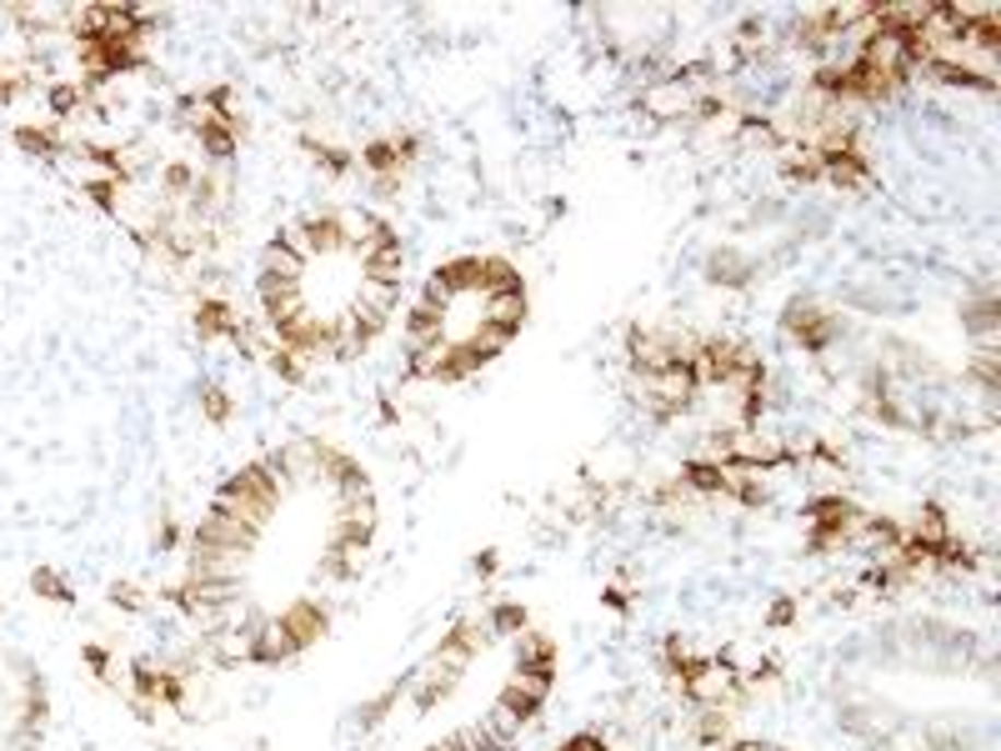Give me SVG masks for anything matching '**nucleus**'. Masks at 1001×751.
<instances>
[{
    "label": "nucleus",
    "instance_id": "obj_46",
    "mask_svg": "<svg viewBox=\"0 0 1001 751\" xmlns=\"http://www.w3.org/2000/svg\"><path fill=\"white\" fill-rule=\"evenodd\" d=\"M381 421H386V426L400 421V406H396V401H381Z\"/></svg>",
    "mask_w": 1001,
    "mask_h": 751
},
{
    "label": "nucleus",
    "instance_id": "obj_4",
    "mask_svg": "<svg viewBox=\"0 0 1001 751\" xmlns=\"http://www.w3.org/2000/svg\"><path fill=\"white\" fill-rule=\"evenodd\" d=\"M341 226H346V256H356V261H365L371 251H381V246H391V241H400L396 226H391L381 211H365V206H346V211H341Z\"/></svg>",
    "mask_w": 1001,
    "mask_h": 751
},
{
    "label": "nucleus",
    "instance_id": "obj_41",
    "mask_svg": "<svg viewBox=\"0 0 1001 751\" xmlns=\"http://www.w3.org/2000/svg\"><path fill=\"white\" fill-rule=\"evenodd\" d=\"M791 622H796V597H777L771 611H766V626H771V632H787Z\"/></svg>",
    "mask_w": 1001,
    "mask_h": 751
},
{
    "label": "nucleus",
    "instance_id": "obj_39",
    "mask_svg": "<svg viewBox=\"0 0 1001 751\" xmlns=\"http://www.w3.org/2000/svg\"><path fill=\"white\" fill-rule=\"evenodd\" d=\"M25 91H31V76L21 60H0V106H21Z\"/></svg>",
    "mask_w": 1001,
    "mask_h": 751
},
{
    "label": "nucleus",
    "instance_id": "obj_21",
    "mask_svg": "<svg viewBox=\"0 0 1001 751\" xmlns=\"http://www.w3.org/2000/svg\"><path fill=\"white\" fill-rule=\"evenodd\" d=\"M196 171H200L196 161H186V155H171V161L155 171V196H165L171 206H186L190 186H196Z\"/></svg>",
    "mask_w": 1001,
    "mask_h": 751
},
{
    "label": "nucleus",
    "instance_id": "obj_23",
    "mask_svg": "<svg viewBox=\"0 0 1001 751\" xmlns=\"http://www.w3.org/2000/svg\"><path fill=\"white\" fill-rule=\"evenodd\" d=\"M361 281L400 286V281H406V246H400V241H391V246L371 251V256L361 261Z\"/></svg>",
    "mask_w": 1001,
    "mask_h": 751
},
{
    "label": "nucleus",
    "instance_id": "obj_5",
    "mask_svg": "<svg viewBox=\"0 0 1001 751\" xmlns=\"http://www.w3.org/2000/svg\"><path fill=\"white\" fill-rule=\"evenodd\" d=\"M276 626L295 642V651H311L321 636H330V606L326 601H316V597H295L291 606L276 616Z\"/></svg>",
    "mask_w": 1001,
    "mask_h": 751
},
{
    "label": "nucleus",
    "instance_id": "obj_44",
    "mask_svg": "<svg viewBox=\"0 0 1001 751\" xmlns=\"http://www.w3.org/2000/svg\"><path fill=\"white\" fill-rule=\"evenodd\" d=\"M601 606H606V611H616V616H626V611H631V591H626L621 581H616V587H606V591H601Z\"/></svg>",
    "mask_w": 1001,
    "mask_h": 751
},
{
    "label": "nucleus",
    "instance_id": "obj_24",
    "mask_svg": "<svg viewBox=\"0 0 1001 751\" xmlns=\"http://www.w3.org/2000/svg\"><path fill=\"white\" fill-rule=\"evenodd\" d=\"M85 91L81 81H50L46 85V120H56V126H71L75 116H85Z\"/></svg>",
    "mask_w": 1001,
    "mask_h": 751
},
{
    "label": "nucleus",
    "instance_id": "obj_32",
    "mask_svg": "<svg viewBox=\"0 0 1001 751\" xmlns=\"http://www.w3.org/2000/svg\"><path fill=\"white\" fill-rule=\"evenodd\" d=\"M356 165H361L365 176H406L396 161V146H391V136H376V141H365L361 155H356Z\"/></svg>",
    "mask_w": 1001,
    "mask_h": 751
},
{
    "label": "nucleus",
    "instance_id": "obj_9",
    "mask_svg": "<svg viewBox=\"0 0 1001 751\" xmlns=\"http://www.w3.org/2000/svg\"><path fill=\"white\" fill-rule=\"evenodd\" d=\"M491 642L496 636H491V626H486L481 616H461V622L437 642V657H451V661H461V667H472Z\"/></svg>",
    "mask_w": 1001,
    "mask_h": 751
},
{
    "label": "nucleus",
    "instance_id": "obj_8",
    "mask_svg": "<svg viewBox=\"0 0 1001 751\" xmlns=\"http://www.w3.org/2000/svg\"><path fill=\"white\" fill-rule=\"evenodd\" d=\"M236 305L225 301V296H196V305H190V331L200 336V346H221V340H231V331H236Z\"/></svg>",
    "mask_w": 1001,
    "mask_h": 751
},
{
    "label": "nucleus",
    "instance_id": "obj_29",
    "mask_svg": "<svg viewBox=\"0 0 1001 751\" xmlns=\"http://www.w3.org/2000/svg\"><path fill=\"white\" fill-rule=\"evenodd\" d=\"M777 171H781V181L787 186H822V155L816 151H781V161H777Z\"/></svg>",
    "mask_w": 1001,
    "mask_h": 751
},
{
    "label": "nucleus",
    "instance_id": "obj_10",
    "mask_svg": "<svg viewBox=\"0 0 1001 751\" xmlns=\"http://www.w3.org/2000/svg\"><path fill=\"white\" fill-rule=\"evenodd\" d=\"M637 111H641V116H651V120H686V111H691V91H686L682 81L641 85Z\"/></svg>",
    "mask_w": 1001,
    "mask_h": 751
},
{
    "label": "nucleus",
    "instance_id": "obj_17",
    "mask_svg": "<svg viewBox=\"0 0 1001 751\" xmlns=\"http://www.w3.org/2000/svg\"><path fill=\"white\" fill-rule=\"evenodd\" d=\"M907 536H911V541H921V546H931V552H936V546H942L946 536H956V527H952V511H946V506L936 501V496H927V501L917 506V521H911V527H907Z\"/></svg>",
    "mask_w": 1001,
    "mask_h": 751
},
{
    "label": "nucleus",
    "instance_id": "obj_26",
    "mask_svg": "<svg viewBox=\"0 0 1001 751\" xmlns=\"http://www.w3.org/2000/svg\"><path fill=\"white\" fill-rule=\"evenodd\" d=\"M682 486L686 492L701 501V496H721L726 492V466H717V461H701V457H691V461H682Z\"/></svg>",
    "mask_w": 1001,
    "mask_h": 751
},
{
    "label": "nucleus",
    "instance_id": "obj_34",
    "mask_svg": "<svg viewBox=\"0 0 1001 751\" xmlns=\"http://www.w3.org/2000/svg\"><path fill=\"white\" fill-rule=\"evenodd\" d=\"M31 591H36L40 601H50V606H71L75 601V587L66 581V571H56V566H36V571H31Z\"/></svg>",
    "mask_w": 1001,
    "mask_h": 751
},
{
    "label": "nucleus",
    "instance_id": "obj_19",
    "mask_svg": "<svg viewBox=\"0 0 1001 751\" xmlns=\"http://www.w3.org/2000/svg\"><path fill=\"white\" fill-rule=\"evenodd\" d=\"M731 737H736V716L717 712V706H696V716H691V741H696V747L721 751Z\"/></svg>",
    "mask_w": 1001,
    "mask_h": 751
},
{
    "label": "nucleus",
    "instance_id": "obj_38",
    "mask_svg": "<svg viewBox=\"0 0 1001 751\" xmlns=\"http://www.w3.org/2000/svg\"><path fill=\"white\" fill-rule=\"evenodd\" d=\"M106 597H110V606H116V611H126V616H146V611L155 606V601H151V591H146V587H136V581H110V591H106Z\"/></svg>",
    "mask_w": 1001,
    "mask_h": 751
},
{
    "label": "nucleus",
    "instance_id": "obj_36",
    "mask_svg": "<svg viewBox=\"0 0 1001 751\" xmlns=\"http://www.w3.org/2000/svg\"><path fill=\"white\" fill-rule=\"evenodd\" d=\"M736 506H746V511H761L766 501H771V486L761 482V476H736V471H726V492Z\"/></svg>",
    "mask_w": 1001,
    "mask_h": 751
},
{
    "label": "nucleus",
    "instance_id": "obj_27",
    "mask_svg": "<svg viewBox=\"0 0 1001 751\" xmlns=\"http://www.w3.org/2000/svg\"><path fill=\"white\" fill-rule=\"evenodd\" d=\"M962 331L977 336V346H997V296L981 291L977 301L962 305Z\"/></svg>",
    "mask_w": 1001,
    "mask_h": 751
},
{
    "label": "nucleus",
    "instance_id": "obj_42",
    "mask_svg": "<svg viewBox=\"0 0 1001 751\" xmlns=\"http://www.w3.org/2000/svg\"><path fill=\"white\" fill-rule=\"evenodd\" d=\"M151 546H155V552H176V546H181V527H176V521H171V517H161V521H155Z\"/></svg>",
    "mask_w": 1001,
    "mask_h": 751
},
{
    "label": "nucleus",
    "instance_id": "obj_40",
    "mask_svg": "<svg viewBox=\"0 0 1001 751\" xmlns=\"http://www.w3.org/2000/svg\"><path fill=\"white\" fill-rule=\"evenodd\" d=\"M391 146H396V161H400V171H411L416 161H421V130H396L391 136Z\"/></svg>",
    "mask_w": 1001,
    "mask_h": 751
},
{
    "label": "nucleus",
    "instance_id": "obj_31",
    "mask_svg": "<svg viewBox=\"0 0 1001 751\" xmlns=\"http://www.w3.org/2000/svg\"><path fill=\"white\" fill-rule=\"evenodd\" d=\"M81 196L91 200L101 216H110V221H120V200H126V186L110 176H81Z\"/></svg>",
    "mask_w": 1001,
    "mask_h": 751
},
{
    "label": "nucleus",
    "instance_id": "obj_33",
    "mask_svg": "<svg viewBox=\"0 0 1001 751\" xmlns=\"http://www.w3.org/2000/svg\"><path fill=\"white\" fill-rule=\"evenodd\" d=\"M365 566V552H351V546H326V556L316 562V576L321 581H351L361 576Z\"/></svg>",
    "mask_w": 1001,
    "mask_h": 751
},
{
    "label": "nucleus",
    "instance_id": "obj_22",
    "mask_svg": "<svg viewBox=\"0 0 1001 751\" xmlns=\"http://www.w3.org/2000/svg\"><path fill=\"white\" fill-rule=\"evenodd\" d=\"M400 336L406 346H431V340H446V311H431V305L416 301L406 316H400Z\"/></svg>",
    "mask_w": 1001,
    "mask_h": 751
},
{
    "label": "nucleus",
    "instance_id": "obj_20",
    "mask_svg": "<svg viewBox=\"0 0 1001 751\" xmlns=\"http://www.w3.org/2000/svg\"><path fill=\"white\" fill-rule=\"evenodd\" d=\"M556 661H561V646H556L551 632L526 626V632L516 636V671H542V667H556Z\"/></svg>",
    "mask_w": 1001,
    "mask_h": 751
},
{
    "label": "nucleus",
    "instance_id": "obj_18",
    "mask_svg": "<svg viewBox=\"0 0 1001 751\" xmlns=\"http://www.w3.org/2000/svg\"><path fill=\"white\" fill-rule=\"evenodd\" d=\"M306 266H311V261H306V256H295V251L286 246L281 235H271V241L260 246V276H276V281H286V286H301Z\"/></svg>",
    "mask_w": 1001,
    "mask_h": 751
},
{
    "label": "nucleus",
    "instance_id": "obj_12",
    "mask_svg": "<svg viewBox=\"0 0 1001 751\" xmlns=\"http://www.w3.org/2000/svg\"><path fill=\"white\" fill-rule=\"evenodd\" d=\"M901 541H907V527H901V521L882 517V511H866L857 536H851V546H861V552H872V556H892Z\"/></svg>",
    "mask_w": 1001,
    "mask_h": 751
},
{
    "label": "nucleus",
    "instance_id": "obj_2",
    "mask_svg": "<svg viewBox=\"0 0 1001 751\" xmlns=\"http://www.w3.org/2000/svg\"><path fill=\"white\" fill-rule=\"evenodd\" d=\"M781 331H787L806 356H822L826 346L847 331V321H841L837 311H826L822 301H812V296H791V301L781 305Z\"/></svg>",
    "mask_w": 1001,
    "mask_h": 751
},
{
    "label": "nucleus",
    "instance_id": "obj_30",
    "mask_svg": "<svg viewBox=\"0 0 1001 751\" xmlns=\"http://www.w3.org/2000/svg\"><path fill=\"white\" fill-rule=\"evenodd\" d=\"M200 421L206 426H231V416H236V396L221 386V381H200Z\"/></svg>",
    "mask_w": 1001,
    "mask_h": 751
},
{
    "label": "nucleus",
    "instance_id": "obj_25",
    "mask_svg": "<svg viewBox=\"0 0 1001 751\" xmlns=\"http://www.w3.org/2000/svg\"><path fill=\"white\" fill-rule=\"evenodd\" d=\"M406 692H411V677H400V681H391V686H381V692L371 696V702L356 706V727H361V731H376L381 721H386V716L400 706V696H406Z\"/></svg>",
    "mask_w": 1001,
    "mask_h": 751
},
{
    "label": "nucleus",
    "instance_id": "obj_45",
    "mask_svg": "<svg viewBox=\"0 0 1001 751\" xmlns=\"http://www.w3.org/2000/svg\"><path fill=\"white\" fill-rule=\"evenodd\" d=\"M400 186H406V176H371V196L376 200H396Z\"/></svg>",
    "mask_w": 1001,
    "mask_h": 751
},
{
    "label": "nucleus",
    "instance_id": "obj_37",
    "mask_svg": "<svg viewBox=\"0 0 1001 751\" xmlns=\"http://www.w3.org/2000/svg\"><path fill=\"white\" fill-rule=\"evenodd\" d=\"M266 361H271V371L281 376L286 386H306V376H311V361L301 351H286V346H271V356H266Z\"/></svg>",
    "mask_w": 1001,
    "mask_h": 751
},
{
    "label": "nucleus",
    "instance_id": "obj_28",
    "mask_svg": "<svg viewBox=\"0 0 1001 751\" xmlns=\"http://www.w3.org/2000/svg\"><path fill=\"white\" fill-rule=\"evenodd\" d=\"M481 622L491 626V636H521L531 626V611L521 597H501V601H491V611H486Z\"/></svg>",
    "mask_w": 1001,
    "mask_h": 751
},
{
    "label": "nucleus",
    "instance_id": "obj_35",
    "mask_svg": "<svg viewBox=\"0 0 1001 751\" xmlns=\"http://www.w3.org/2000/svg\"><path fill=\"white\" fill-rule=\"evenodd\" d=\"M351 305H361V311H376V316H396L400 311V286H376V281H361L351 296Z\"/></svg>",
    "mask_w": 1001,
    "mask_h": 751
},
{
    "label": "nucleus",
    "instance_id": "obj_15",
    "mask_svg": "<svg viewBox=\"0 0 1001 751\" xmlns=\"http://www.w3.org/2000/svg\"><path fill=\"white\" fill-rule=\"evenodd\" d=\"M507 291H526V276H521V266L511 256H481V276H476V301H486V296H507Z\"/></svg>",
    "mask_w": 1001,
    "mask_h": 751
},
{
    "label": "nucleus",
    "instance_id": "obj_16",
    "mask_svg": "<svg viewBox=\"0 0 1001 751\" xmlns=\"http://www.w3.org/2000/svg\"><path fill=\"white\" fill-rule=\"evenodd\" d=\"M295 146H301V151H306V161H311V165H321V171H326L330 181H346V176L356 171V155L346 151V146L321 141L316 130H301V136H295Z\"/></svg>",
    "mask_w": 1001,
    "mask_h": 751
},
{
    "label": "nucleus",
    "instance_id": "obj_3",
    "mask_svg": "<svg viewBox=\"0 0 1001 751\" xmlns=\"http://www.w3.org/2000/svg\"><path fill=\"white\" fill-rule=\"evenodd\" d=\"M260 536H266V531L246 527V521H236V517H225L221 506H206V517H200L196 527H190V536H186V541H206V546H225V552L256 556Z\"/></svg>",
    "mask_w": 1001,
    "mask_h": 751
},
{
    "label": "nucleus",
    "instance_id": "obj_43",
    "mask_svg": "<svg viewBox=\"0 0 1001 751\" xmlns=\"http://www.w3.org/2000/svg\"><path fill=\"white\" fill-rule=\"evenodd\" d=\"M496 571H501V552H496V546H486V552H476V556H472V576L491 581Z\"/></svg>",
    "mask_w": 1001,
    "mask_h": 751
},
{
    "label": "nucleus",
    "instance_id": "obj_1",
    "mask_svg": "<svg viewBox=\"0 0 1001 751\" xmlns=\"http://www.w3.org/2000/svg\"><path fill=\"white\" fill-rule=\"evenodd\" d=\"M806 552L812 556H831V552H841V546H851V536H857V527H861V511L857 501H847L841 492H826V496H816V501H806Z\"/></svg>",
    "mask_w": 1001,
    "mask_h": 751
},
{
    "label": "nucleus",
    "instance_id": "obj_6",
    "mask_svg": "<svg viewBox=\"0 0 1001 751\" xmlns=\"http://www.w3.org/2000/svg\"><path fill=\"white\" fill-rule=\"evenodd\" d=\"M295 226H301V241H306L311 261L346 256V226H341V211H336V206H326V211H306Z\"/></svg>",
    "mask_w": 1001,
    "mask_h": 751
},
{
    "label": "nucleus",
    "instance_id": "obj_14",
    "mask_svg": "<svg viewBox=\"0 0 1001 751\" xmlns=\"http://www.w3.org/2000/svg\"><path fill=\"white\" fill-rule=\"evenodd\" d=\"M731 136H736V146H746V151H787L781 146V130H777V116H761V111H736V120H731Z\"/></svg>",
    "mask_w": 1001,
    "mask_h": 751
},
{
    "label": "nucleus",
    "instance_id": "obj_7",
    "mask_svg": "<svg viewBox=\"0 0 1001 751\" xmlns=\"http://www.w3.org/2000/svg\"><path fill=\"white\" fill-rule=\"evenodd\" d=\"M701 270H707V281L721 286V291H746L761 266H756V256H746L742 246H711Z\"/></svg>",
    "mask_w": 1001,
    "mask_h": 751
},
{
    "label": "nucleus",
    "instance_id": "obj_13",
    "mask_svg": "<svg viewBox=\"0 0 1001 751\" xmlns=\"http://www.w3.org/2000/svg\"><path fill=\"white\" fill-rule=\"evenodd\" d=\"M526 316H531V296L526 291H507V296H486L481 301V321L496 331H507L511 340L526 331Z\"/></svg>",
    "mask_w": 1001,
    "mask_h": 751
},
{
    "label": "nucleus",
    "instance_id": "obj_11",
    "mask_svg": "<svg viewBox=\"0 0 1001 751\" xmlns=\"http://www.w3.org/2000/svg\"><path fill=\"white\" fill-rule=\"evenodd\" d=\"M476 276H481V256H472V251H466V256L437 261L426 281H437L441 291L451 296V301H466V296H476Z\"/></svg>",
    "mask_w": 1001,
    "mask_h": 751
}]
</instances>
